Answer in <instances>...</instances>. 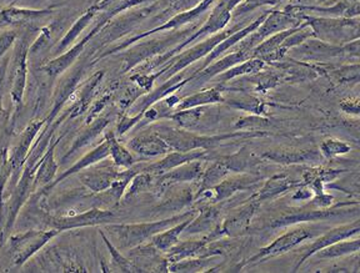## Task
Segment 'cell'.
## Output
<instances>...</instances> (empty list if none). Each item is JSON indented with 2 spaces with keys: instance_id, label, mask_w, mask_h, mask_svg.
Segmentation results:
<instances>
[{
  "instance_id": "obj_1",
  "label": "cell",
  "mask_w": 360,
  "mask_h": 273,
  "mask_svg": "<svg viewBox=\"0 0 360 273\" xmlns=\"http://www.w3.org/2000/svg\"><path fill=\"white\" fill-rule=\"evenodd\" d=\"M198 212L186 211L155 222L107 223L104 225V229L119 250H130L146 244L148 240H152L153 236L184 221L186 218L197 215Z\"/></svg>"
},
{
  "instance_id": "obj_2",
  "label": "cell",
  "mask_w": 360,
  "mask_h": 273,
  "mask_svg": "<svg viewBox=\"0 0 360 273\" xmlns=\"http://www.w3.org/2000/svg\"><path fill=\"white\" fill-rule=\"evenodd\" d=\"M153 131H155L159 136H162L173 150L183 151V152L193 150L207 151L229 140L263 138L269 135V133H265V131H236L231 134L210 136V135L193 134L186 128H172L167 125H158L157 128H153Z\"/></svg>"
},
{
  "instance_id": "obj_3",
  "label": "cell",
  "mask_w": 360,
  "mask_h": 273,
  "mask_svg": "<svg viewBox=\"0 0 360 273\" xmlns=\"http://www.w3.org/2000/svg\"><path fill=\"white\" fill-rule=\"evenodd\" d=\"M59 234V229H29L25 232L11 234L8 240L11 265L14 267H22Z\"/></svg>"
},
{
  "instance_id": "obj_4",
  "label": "cell",
  "mask_w": 360,
  "mask_h": 273,
  "mask_svg": "<svg viewBox=\"0 0 360 273\" xmlns=\"http://www.w3.org/2000/svg\"><path fill=\"white\" fill-rule=\"evenodd\" d=\"M303 22L300 19L299 13L288 11H270L268 17L264 22L260 24L255 32L249 34L247 38L236 45V51H253L260 43L268 39L271 35L287 30V29L295 28Z\"/></svg>"
},
{
  "instance_id": "obj_5",
  "label": "cell",
  "mask_w": 360,
  "mask_h": 273,
  "mask_svg": "<svg viewBox=\"0 0 360 273\" xmlns=\"http://www.w3.org/2000/svg\"><path fill=\"white\" fill-rule=\"evenodd\" d=\"M313 236H314V232L308 227H303V226L290 229L285 234L279 236L270 245L260 248L258 253H255L254 256L249 257L245 261L239 263L238 269H243V268L248 267V266L259 265V263L264 262V261L273 258V257L281 256L287 252L292 251L295 247H298L300 244H303L304 241L309 240Z\"/></svg>"
},
{
  "instance_id": "obj_6",
  "label": "cell",
  "mask_w": 360,
  "mask_h": 273,
  "mask_svg": "<svg viewBox=\"0 0 360 273\" xmlns=\"http://www.w3.org/2000/svg\"><path fill=\"white\" fill-rule=\"evenodd\" d=\"M239 29H240V27H234L231 30H225V32H221V33H217L212 38L204 40L202 43L191 46L188 51L181 53L180 55L173 56L172 59H169L168 65L165 67H162L158 72V75L159 76L164 75V78L167 79V80L173 78L175 74L184 70L186 67H189L193 62H197L200 58L208 55L209 53L213 51L217 45L221 43L223 40L226 39L231 34L236 33V30H239Z\"/></svg>"
},
{
  "instance_id": "obj_7",
  "label": "cell",
  "mask_w": 360,
  "mask_h": 273,
  "mask_svg": "<svg viewBox=\"0 0 360 273\" xmlns=\"http://www.w3.org/2000/svg\"><path fill=\"white\" fill-rule=\"evenodd\" d=\"M44 223L51 229H59L60 232L68 229H83L89 226H98V225H107L110 221L115 220V215L112 210L94 207L88 211L65 215V216H44Z\"/></svg>"
},
{
  "instance_id": "obj_8",
  "label": "cell",
  "mask_w": 360,
  "mask_h": 273,
  "mask_svg": "<svg viewBox=\"0 0 360 273\" xmlns=\"http://www.w3.org/2000/svg\"><path fill=\"white\" fill-rule=\"evenodd\" d=\"M259 206H260V202L253 197H250L244 205L234 208L223 220V222L220 223L219 227L207 236V239L212 242V241L218 240L224 236L238 237L244 234L248 227L250 226V222L258 211Z\"/></svg>"
},
{
  "instance_id": "obj_9",
  "label": "cell",
  "mask_w": 360,
  "mask_h": 273,
  "mask_svg": "<svg viewBox=\"0 0 360 273\" xmlns=\"http://www.w3.org/2000/svg\"><path fill=\"white\" fill-rule=\"evenodd\" d=\"M112 19V18L109 14L104 13L99 19V22H96V27L90 30L89 34H86L78 44L73 45L69 51L62 53L60 55L56 56L51 62H46L44 67H41L43 72L48 74L51 78H56V76L62 75L64 72H67L68 69L72 67L74 62L78 59L79 55L84 51L85 45L88 44L96 35H98L101 29L104 28Z\"/></svg>"
},
{
  "instance_id": "obj_10",
  "label": "cell",
  "mask_w": 360,
  "mask_h": 273,
  "mask_svg": "<svg viewBox=\"0 0 360 273\" xmlns=\"http://www.w3.org/2000/svg\"><path fill=\"white\" fill-rule=\"evenodd\" d=\"M358 234H360V218L352 221V222L339 225V226H335L329 231H326V234H323L318 239H315L314 242L305 248L303 256L299 258L298 262L292 268V272H298L299 268L303 266L304 262L307 260H309L310 257L314 256L316 252L321 251L323 248H326V247L333 245V244H337L339 241L353 239Z\"/></svg>"
},
{
  "instance_id": "obj_11",
  "label": "cell",
  "mask_w": 360,
  "mask_h": 273,
  "mask_svg": "<svg viewBox=\"0 0 360 273\" xmlns=\"http://www.w3.org/2000/svg\"><path fill=\"white\" fill-rule=\"evenodd\" d=\"M342 206H345V204L329 207V208H313V207L307 206V208H303V210H298V211L292 212L289 215H284L281 218L273 220L270 226L273 229H281V227H288V226L298 225V223L326 221V220L343 218L347 215L354 213L353 210H345V208H342Z\"/></svg>"
},
{
  "instance_id": "obj_12",
  "label": "cell",
  "mask_w": 360,
  "mask_h": 273,
  "mask_svg": "<svg viewBox=\"0 0 360 273\" xmlns=\"http://www.w3.org/2000/svg\"><path fill=\"white\" fill-rule=\"evenodd\" d=\"M44 126L45 120H34L24 128L20 138L18 140L17 145L13 150V154L9 157L13 179L17 180L19 178V173H22L30 157V152L33 150L34 140L39 136L40 131Z\"/></svg>"
},
{
  "instance_id": "obj_13",
  "label": "cell",
  "mask_w": 360,
  "mask_h": 273,
  "mask_svg": "<svg viewBox=\"0 0 360 273\" xmlns=\"http://www.w3.org/2000/svg\"><path fill=\"white\" fill-rule=\"evenodd\" d=\"M29 45L28 38H22L18 41L14 51V75L11 83V96L14 105L20 107L24 100V93L27 86L28 78V56Z\"/></svg>"
},
{
  "instance_id": "obj_14",
  "label": "cell",
  "mask_w": 360,
  "mask_h": 273,
  "mask_svg": "<svg viewBox=\"0 0 360 273\" xmlns=\"http://www.w3.org/2000/svg\"><path fill=\"white\" fill-rule=\"evenodd\" d=\"M51 9H22L17 6H8L0 11V24L11 25L15 28L38 29L45 19L51 17Z\"/></svg>"
},
{
  "instance_id": "obj_15",
  "label": "cell",
  "mask_w": 360,
  "mask_h": 273,
  "mask_svg": "<svg viewBox=\"0 0 360 273\" xmlns=\"http://www.w3.org/2000/svg\"><path fill=\"white\" fill-rule=\"evenodd\" d=\"M160 252L153 244H143L130 248L128 257L141 269V272H169L168 258L162 256Z\"/></svg>"
},
{
  "instance_id": "obj_16",
  "label": "cell",
  "mask_w": 360,
  "mask_h": 273,
  "mask_svg": "<svg viewBox=\"0 0 360 273\" xmlns=\"http://www.w3.org/2000/svg\"><path fill=\"white\" fill-rule=\"evenodd\" d=\"M262 159L281 165H308L323 160L321 151L314 149H271L262 154Z\"/></svg>"
},
{
  "instance_id": "obj_17",
  "label": "cell",
  "mask_w": 360,
  "mask_h": 273,
  "mask_svg": "<svg viewBox=\"0 0 360 273\" xmlns=\"http://www.w3.org/2000/svg\"><path fill=\"white\" fill-rule=\"evenodd\" d=\"M295 55L303 60L329 62L335 58L344 56L343 45H334L316 38L305 40L303 44L292 49Z\"/></svg>"
},
{
  "instance_id": "obj_18",
  "label": "cell",
  "mask_w": 360,
  "mask_h": 273,
  "mask_svg": "<svg viewBox=\"0 0 360 273\" xmlns=\"http://www.w3.org/2000/svg\"><path fill=\"white\" fill-rule=\"evenodd\" d=\"M118 166L112 165H99V166H90L83 171L77 173L80 182L84 185L86 189L94 194H99L112 186L114 180L118 175Z\"/></svg>"
},
{
  "instance_id": "obj_19",
  "label": "cell",
  "mask_w": 360,
  "mask_h": 273,
  "mask_svg": "<svg viewBox=\"0 0 360 273\" xmlns=\"http://www.w3.org/2000/svg\"><path fill=\"white\" fill-rule=\"evenodd\" d=\"M259 182L260 178L252 173H240L233 178H225L219 184L214 186L213 189H209L212 192L210 200L213 201L214 204H218L236 195V192L253 189Z\"/></svg>"
},
{
  "instance_id": "obj_20",
  "label": "cell",
  "mask_w": 360,
  "mask_h": 273,
  "mask_svg": "<svg viewBox=\"0 0 360 273\" xmlns=\"http://www.w3.org/2000/svg\"><path fill=\"white\" fill-rule=\"evenodd\" d=\"M207 152L208 151L204 150L186 151V152L170 151L169 154L164 155L160 161L144 165L141 171L152 173L154 176H159V175L168 173L173 168H178L180 165H184L186 162L194 161V160H204L207 157Z\"/></svg>"
},
{
  "instance_id": "obj_21",
  "label": "cell",
  "mask_w": 360,
  "mask_h": 273,
  "mask_svg": "<svg viewBox=\"0 0 360 273\" xmlns=\"http://www.w3.org/2000/svg\"><path fill=\"white\" fill-rule=\"evenodd\" d=\"M63 136L53 140V142L49 144L48 149L40 157L38 162L35 164V175H34L33 191L38 189H44L48 185L51 184L56 178V171H58V162L56 161V149L58 144L62 141Z\"/></svg>"
},
{
  "instance_id": "obj_22",
  "label": "cell",
  "mask_w": 360,
  "mask_h": 273,
  "mask_svg": "<svg viewBox=\"0 0 360 273\" xmlns=\"http://www.w3.org/2000/svg\"><path fill=\"white\" fill-rule=\"evenodd\" d=\"M128 149L139 154L141 157H163L170 151H173V149L167 144V141L153 130L129 140Z\"/></svg>"
},
{
  "instance_id": "obj_23",
  "label": "cell",
  "mask_w": 360,
  "mask_h": 273,
  "mask_svg": "<svg viewBox=\"0 0 360 273\" xmlns=\"http://www.w3.org/2000/svg\"><path fill=\"white\" fill-rule=\"evenodd\" d=\"M110 157V150H109V144H108L107 140L104 139L101 141L99 145L96 146L94 150L89 151L86 155L82 157L79 161L75 162L72 168H68L65 173H63L58 179L54 180L51 184L48 185L44 189H41V191L46 194L49 192L53 187H56V185L60 184L64 180L68 179L69 176L72 175H77V173L83 171L85 168H90L93 165H96L98 162L105 160L107 157Z\"/></svg>"
},
{
  "instance_id": "obj_24",
  "label": "cell",
  "mask_w": 360,
  "mask_h": 273,
  "mask_svg": "<svg viewBox=\"0 0 360 273\" xmlns=\"http://www.w3.org/2000/svg\"><path fill=\"white\" fill-rule=\"evenodd\" d=\"M202 161V160H194V161L186 162L184 165H180L168 173L155 176V179H157L155 185L162 187V186L181 184V182L199 181L202 171H204Z\"/></svg>"
},
{
  "instance_id": "obj_25",
  "label": "cell",
  "mask_w": 360,
  "mask_h": 273,
  "mask_svg": "<svg viewBox=\"0 0 360 273\" xmlns=\"http://www.w3.org/2000/svg\"><path fill=\"white\" fill-rule=\"evenodd\" d=\"M268 14H269V11H265L264 14H262L260 17L257 18L253 22H250L249 25L247 27H244V28H240L239 30H236V33L231 34L229 35L226 39L223 40L221 43L217 45L215 48H214L213 51L209 53L207 58H205V60H204V64H202V67L198 70V72H200L202 70L204 67H208L212 64L213 60L215 59H218L223 53H225L226 51H229L231 48H234L238 43H240L244 38H247L249 34L253 33L255 32L257 29L260 27V24L264 22L265 18L268 17Z\"/></svg>"
},
{
  "instance_id": "obj_26",
  "label": "cell",
  "mask_w": 360,
  "mask_h": 273,
  "mask_svg": "<svg viewBox=\"0 0 360 273\" xmlns=\"http://www.w3.org/2000/svg\"><path fill=\"white\" fill-rule=\"evenodd\" d=\"M302 182H295L292 179H289L287 175H274L270 179L265 181L264 185L258 189L257 194H254L252 197L259 201L260 204L263 201L274 200L281 196L287 194L288 191L292 189L299 187Z\"/></svg>"
},
{
  "instance_id": "obj_27",
  "label": "cell",
  "mask_w": 360,
  "mask_h": 273,
  "mask_svg": "<svg viewBox=\"0 0 360 273\" xmlns=\"http://www.w3.org/2000/svg\"><path fill=\"white\" fill-rule=\"evenodd\" d=\"M172 40L174 38H168V39L150 40L146 44L135 45L133 49H129L123 55L124 59V73H127L129 69L138 65L139 62H143L144 59H148L149 56L154 55L155 53L165 51L169 45L172 44Z\"/></svg>"
},
{
  "instance_id": "obj_28",
  "label": "cell",
  "mask_w": 360,
  "mask_h": 273,
  "mask_svg": "<svg viewBox=\"0 0 360 273\" xmlns=\"http://www.w3.org/2000/svg\"><path fill=\"white\" fill-rule=\"evenodd\" d=\"M253 58V51H233L229 55L224 56L221 59H218V62L210 64L207 67H204L200 72H195L191 76L193 79H212L218 76L221 73L226 72L228 69L236 67L238 64L243 62H247L249 59Z\"/></svg>"
},
{
  "instance_id": "obj_29",
  "label": "cell",
  "mask_w": 360,
  "mask_h": 273,
  "mask_svg": "<svg viewBox=\"0 0 360 273\" xmlns=\"http://www.w3.org/2000/svg\"><path fill=\"white\" fill-rule=\"evenodd\" d=\"M103 76H104V73L98 72L85 81V84L78 90V93H75L77 100L74 102V105L68 110L69 119L80 116L82 114L88 112L91 100L96 95V88L101 83Z\"/></svg>"
},
{
  "instance_id": "obj_30",
  "label": "cell",
  "mask_w": 360,
  "mask_h": 273,
  "mask_svg": "<svg viewBox=\"0 0 360 273\" xmlns=\"http://www.w3.org/2000/svg\"><path fill=\"white\" fill-rule=\"evenodd\" d=\"M345 170H335V168H310L305 170L303 173V182L307 185L314 195H321L324 192L326 185L333 182L340 178Z\"/></svg>"
},
{
  "instance_id": "obj_31",
  "label": "cell",
  "mask_w": 360,
  "mask_h": 273,
  "mask_svg": "<svg viewBox=\"0 0 360 273\" xmlns=\"http://www.w3.org/2000/svg\"><path fill=\"white\" fill-rule=\"evenodd\" d=\"M220 208L209 205L199 210L197 216L191 220L186 231L188 234H200V232H214L220 226Z\"/></svg>"
},
{
  "instance_id": "obj_32",
  "label": "cell",
  "mask_w": 360,
  "mask_h": 273,
  "mask_svg": "<svg viewBox=\"0 0 360 273\" xmlns=\"http://www.w3.org/2000/svg\"><path fill=\"white\" fill-rule=\"evenodd\" d=\"M110 121H112V117L99 116L96 117L94 121L88 124V128H84L78 135V138L74 140L73 145L70 146L69 151L63 157L62 161H65L69 157H73L77 151L83 149L84 146L91 144L103 133V130H105V128L110 124Z\"/></svg>"
},
{
  "instance_id": "obj_33",
  "label": "cell",
  "mask_w": 360,
  "mask_h": 273,
  "mask_svg": "<svg viewBox=\"0 0 360 273\" xmlns=\"http://www.w3.org/2000/svg\"><path fill=\"white\" fill-rule=\"evenodd\" d=\"M209 244L210 241L207 237L202 240L179 241L169 251L165 252V256L169 263L178 262L191 257L202 256V252L205 251Z\"/></svg>"
},
{
  "instance_id": "obj_34",
  "label": "cell",
  "mask_w": 360,
  "mask_h": 273,
  "mask_svg": "<svg viewBox=\"0 0 360 273\" xmlns=\"http://www.w3.org/2000/svg\"><path fill=\"white\" fill-rule=\"evenodd\" d=\"M98 13H99V11L96 9V6H90L89 9L85 11L84 14L79 18L77 22H74L73 25H72V28L68 30V33L65 34V35L63 36V39L58 43V45L56 46V51H56V54L60 55L63 51H67L68 48L73 44L75 40L78 39V36L80 34L83 33V30L89 25L90 22H93V19L96 18Z\"/></svg>"
},
{
  "instance_id": "obj_35",
  "label": "cell",
  "mask_w": 360,
  "mask_h": 273,
  "mask_svg": "<svg viewBox=\"0 0 360 273\" xmlns=\"http://www.w3.org/2000/svg\"><path fill=\"white\" fill-rule=\"evenodd\" d=\"M197 215L191 216V218H186L184 221L176 223L174 226L169 227V229H164L162 232L153 236L152 244L157 247L159 251L165 252L169 251L173 246L176 245L179 242L180 234L186 231L188 225L191 222V220L195 218Z\"/></svg>"
},
{
  "instance_id": "obj_36",
  "label": "cell",
  "mask_w": 360,
  "mask_h": 273,
  "mask_svg": "<svg viewBox=\"0 0 360 273\" xmlns=\"http://www.w3.org/2000/svg\"><path fill=\"white\" fill-rule=\"evenodd\" d=\"M9 150L6 146H0V246L3 244L6 216H4V191L6 184L11 179Z\"/></svg>"
},
{
  "instance_id": "obj_37",
  "label": "cell",
  "mask_w": 360,
  "mask_h": 273,
  "mask_svg": "<svg viewBox=\"0 0 360 273\" xmlns=\"http://www.w3.org/2000/svg\"><path fill=\"white\" fill-rule=\"evenodd\" d=\"M219 160L224 164L231 173H249L259 164L258 159L254 157L248 147H242L233 155L219 157Z\"/></svg>"
},
{
  "instance_id": "obj_38",
  "label": "cell",
  "mask_w": 360,
  "mask_h": 273,
  "mask_svg": "<svg viewBox=\"0 0 360 273\" xmlns=\"http://www.w3.org/2000/svg\"><path fill=\"white\" fill-rule=\"evenodd\" d=\"M224 100L223 95L220 93V89L213 88V89L202 90L200 93L181 99L179 104L176 105V110H186V109H191V107L212 105L217 102H224Z\"/></svg>"
},
{
  "instance_id": "obj_39",
  "label": "cell",
  "mask_w": 360,
  "mask_h": 273,
  "mask_svg": "<svg viewBox=\"0 0 360 273\" xmlns=\"http://www.w3.org/2000/svg\"><path fill=\"white\" fill-rule=\"evenodd\" d=\"M360 251V239H348V240L339 241L337 244L328 246L321 251L316 252L314 256L321 260H335L340 257H348Z\"/></svg>"
},
{
  "instance_id": "obj_40",
  "label": "cell",
  "mask_w": 360,
  "mask_h": 273,
  "mask_svg": "<svg viewBox=\"0 0 360 273\" xmlns=\"http://www.w3.org/2000/svg\"><path fill=\"white\" fill-rule=\"evenodd\" d=\"M229 173L231 171L224 164L220 161L219 159H217L208 168H204L202 176L199 179V189L195 195L202 194L205 189H213L214 186L219 184L220 181L224 180Z\"/></svg>"
},
{
  "instance_id": "obj_41",
  "label": "cell",
  "mask_w": 360,
  "mask_h": 273,
  "mask_svg": "<svg viewBox=\"0 0 360 273\" xmlns=\"http://www.w3.org/2000/svg\"><path fill=\"white\" fill-rule=\"evenodd\" d=\"M104 139L107 140L110 150V157L115 166L129 168L135 164L134 157L130 154L129 149L119 142L114 131H108Z\"/></svg>"
},
{
  "instance_id": "obj_42",
  "label": "cell",
  "mask_w": 360,
  "mask_h": 273,
  "mask_svg": "<svg viewBox=\"0 0 360 273\" xmlns=\"http://www.w3.org/2000/svg\"><path fill=\"white\" fill-rule=\"evenodd\" d=\"M264 67V60H262L260 58H252L247 62H240L236 67L228 69L226 72L220 74L217 78L221 81H231L233 79L243 76V75H255V74L260 73Z\"/></svg>"
},
{
  "instance_id": "obj_43",
  "label": "cell",
  "mask_w": 360,
  "mask_h": 273,
  "mask_svg": "<svg viewBox=\"0 0 360 273\" xmlns=\"http://www.w3.org/2000/svg\"><path fill=\"white\" fill-rule=\"evenodd\" d=\"M212 257L199 256V258H186L178 262L169 263V272H204L207 269L214 271L212 266Z\"/></svg>"
},
{
  "instance_id": "obj_44",
  "label": "cell",
  "mask_w": 360,
  "mask_h": 273,
  "mask_svg": "<svg viewBox=\"0 0 360 273\" xmlns=\"http://www.w3.org/2000/svg\"><path fill=\"white\" fill-rule=\"evenodd\" d=\"M202 114H204V106H200V107H191L186 110H176L174 114H168L162 117L173 120L179 128L189 130V128H195L198 124L200 123Z\"/></svg>"
},
{
  "instance_id": "obj_45",
  "label": "cell",
  "mask_w": 360,
  "mask_h": 273,
  "mask_svg": "<svg viewBox=\"0 0 360 273\" xmlns=\"http://www.w3.org/2000/svg\"><path fill=\"white\" fill-rule=\"evenodd\" d=\"M99 234H101L104 244L107 246L108 251L112 256V263L114 268H117L120 272H141V269L135 266V263L130 260L129 257H125L120 253L118 247L108 239L107 234H104L103 229L99 231Z\"/></svg>"
},
{
  "instance_id": "obj_46",
  "label": "cell",
  "mask_w": 360,
  "mask_h": 273,
  "mask_svg": "<svg viewBox=\"0 0 360 273\" xmlns=\"http://www.w3.org/2000/svg\"><path fill=\"white\" fill-rule=\"evenodd\" d=\"M225 104L231 106L238 110H243V112H252L253 115H264L266 112V104L264 101L257 99L254 96H242L238 99H225Z\"/></svg>"
},
{
  "instance_id": "obj_47",
  "label": "cell",
  "mask_w": 360,
  "mask_h": 273,
  "mask_svg": "<svg viewBox=\"0 0 360 273\" xmlns=\"http://www.w3.org/2000/svg\"><path fill=\"white\" fill-rule=\"evenodd\" d=\"M321 157L326 160H332L334 157H343L352 151L348 142L339 139H326L319 146Z\"/></svg>"
},
{
  "instance_id": "obj_48",
  "label": "cell",
  "mask_w": 360,
  "mask_h": 273,
  "mask_svg": "<svg viewBox=\"0 0 360 273\" xmlns=\"http://www.w3.org/2000/svg\"><path fill=\"white\" fill-rule=\"evenodd\" d=\"M333 79L340 85H353L360 83V62L338 67L330 72Z\"/></svg>"
},
{
  "instance_id": "obj_49",
  "label": "cell",
  "mask_w": 360,
  "mask_h": 273,
  "mask_svg": "<svg viewBox=\"0 0 360 273\" xmlns=\"http://www.w3.org/2000/svg\"><path fill=\"white\" fill-rule=\"evenodd\" d=\"M195 196H193L191 189H180L179 192H176L174 195L169 196L167 200H164L162 205H159V208L163 210H173V211H178L181 210L183 207L191 205V201L194 200Z\"/></svg>"
},
{
  "instance_id": "obj_50",
  "label": "cell",
  "mask_w": 360,
  "mask_h": 273,
  "mask_svg": "<svg viewBox=\"0 0 360 273\" xmlns=\"http://www.w3.org/2000/svg\"><path fill=\"white\" fill-rule=\"evenodd\" d=\"M154 180H155V176L152 175V173H144V171L136 173L133 180H131L129 186H128V189L125 191L124 197L129 199V197H133V196L138 195V194H141L143 191H146L153 184H155Z\"/></svg>"
},
{
  "instance_id": "obj_51",
  "label": "cell",
  "mask_w": 360,
  "mask_h": 273,
  "mask_svg": "<svg viewBox=\"0 0 360 273\" xmlns=\"http://www.w3.org/2000/svg\"><path fill=\"white\" fill-rule=\"evenodd\" d=\"M146 93V90L141 89L138 85H130L125 89L120 91L119 95L118 104L122 110L129 109L130 106L134 105V102L141 98V95Z\"/></svg>"
},
{
  "instance_id": "obj_52",
  "label": "cell",
  "mask_w": 360,
  "mask_h": 273,
  "mask_svg": "<svg viewBox=\"0 0 360 273\" xmlns=\"http://www.w3.org/2000/svg\"><path fill=\"white\" fill-rule=\"evenodd\" d=\"M270 121L268 119L260 116V115H252V116L243 117L236 124V128H242V130H252L257 131L259 128H266L269 126Z\"/></svg>"
},
{
  "instance_id": "obj_53",
  "label": "cell",
  "mask_w": 360,
  "mask_h": 273,
  "mask_svg": "<svg viewBox=\"0 0 360 273\" xmlns=\"http://www.w3.org/2000/svg\"><path fill=\"white\" fill-rule=\"evenodd\" d=\"M339 107L350 116L360 117V96H348L340 101Z\"/></svg>"
},
{
  "instance_id": "obj_54",
  "label": "cell",
  "mask_w": 360,
  "mask_h": 273,
  "mask_svg": "<svg viewBox=\"0 0 360 273\" xmlns=\"http://www.w3.org/2000/svg\"><path fill=\"white\" fill-rule=\"evenodd\" d=\"M143 116H144V112H138V114H135L133 116L124 115V116L119 120L118 125H117V134L123 136V135L125 134L127 131H129L130 128H133L134 125L141 121Z\"/></svg>"
},
{
  "instance_id": "obj_55",
  "label": "cell",
  "mask_w": 360,
  "mask_h": 273,
  "mask_svg": "<svg viewBox=\"0 0 360 273\" xmlns=\"http://www.w3.org/2000/svg\"><path fill=\"white\" fill-rule=\"evenodd\" d=\"M281 1H283V0H254V1H244L242 6H238L236 15H240V14H244V13H248V11H254V9H257L259 6H276V4H279Z\"/></svg>"
},
{
  "instance_id": "obj_56",
  "label": "cell",
  "mask_w": 360,
  "mask_h": 273,
  "mask_svg": "<svg viewBox=\"0 0 360 273\" xmlns=\"http://www.w3.org/2000/svg\"><path fill=\"white\" fill-rule=\"evenodd\" d=\"M334 204H335V197L323 192L321 195H314V197L308 204V207H313V208H329V207L334 206Z\"/></svg>"
},
{
  "instance_id": "obj_57",
  "label": "cell",
  "mask_w": 360,
  "mask_h": 273,
  "mask_svg": "<svg viewBox=\"0 0 360 273\" xmlns=\"http://www.w3.org/2000/svg\"><path fill=\"white\" fill-rule=\"evenodd\" d=\"M15 40H17V34L13 30H8V32H3L0 34V58L6 55V51H9L14 45Z\"/></svg>"
},
{
  "instance_id": "obj_58",
  "label": "cell",
  "mask_w": 360,
  "mask_h": 273,
  "mask_svg": "<svg viewBox=\"0 0 360 273\" xmlns=\"http://www.w3.org/2000/svg\"><path fill=\"white\" fill-rule=\"evenodd\" d=\"M344 56L360 58V38L343 45Z\"/></svg>"
},
{
  "instance_id": "obj_59",
  "label": "cell",
  "mask_w": 360,
  "mask_h": 273,
  "mask_svg": "<svg viewBox=\"0 0 360 273\" xmlns=\"http://www.w3.org/2000/svg\"><path fill=\"white\" fill-rule=\"evenodd\" d=\"M313 191L307 186V185H300L299 186L298 189H297V192L292 195V200L297 201H305L309 200L313 197Z\"/></svg>"
},
{
  "instance_id": "obj_60",
  "label": "cell",
  "mask_w": 360,
  "mask_h": 273,
  "mask_svg": "<svg viewBox=\"0 0 360 273\" xmlns=\"http://www.w3.org/2000/svg\"><path fill=\"white\" fill-rule=\"evenodd\" d=\"M299 3H302L300 6H307L308 3H326V1H330V0H298Z\"/></svg>"
},
{
  "instance_id": "obj_61",
  "label": "cell",
  "mask_w": 360,
  "mask_h": 273,
  "mask_svg": "<svg viewBox=\"0 0 360 273\" xmlns=\"http://www.w3.org/2000/svg\"><path fill=\"white\" fill-rule=\"evenodd\" d=\"M340 1L348 3V4H354V3H358V1H360V0H340Z\"/></svg>"
},
{
  "instance_id": "obj_62",
  "label": "cell",
  "mask_w": 360,
  "mask_h": 273,
  "mask_svg": "<svg viewBox=\"0 0 360 273\" xmlns=\"http://www.w3.org/2000/svg\"><path fill=\"white\" fill-rule=\"evenodd\" d=\"M244 1H254V0H244Z\"/></svg>"
}]
</instances>
